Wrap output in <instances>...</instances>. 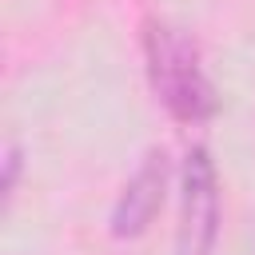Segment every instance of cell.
I'll list each match as a JSON object with an SVG mask.
<instances>
[{
    "instance_id": "6da1fadb",
    "label": "cell",
    "mask_w": 255,
    "mask_h": 255,
    "mask_svg": "<svg viewBox=\"0 0 255 255\" xmlns=\"http://www.w3.org/2000/svg\"><path fill=\"white\" fill-rule=\"evenodd\" d=\"M143 60L155 100L179 124H203L215 116V88L203 72L199 48L167 20L143 24Z\"/></svg>"
},
{
    "instance_id": "7a4b0ae2",
    "label": "cell",
    "mask_w": 255,
    "mask_h": 255,
    "mask_svg": "<svg viewBox=\"0 0 255 255\" xmlns=\"http://www.w3.org/2000/svg\"><path fill=\"white\" fill-rule=\"evenodd\" d=\"M179 191V255H207L219 231V179L207 147L187 151Z\"/></svg>"
},
{
    "instance_id": "3957f363",
    "label": "cell",
    "mask_w": 255,
    "mask_h": 255,
    "mask_svg": "<svg viewBox=\"0 0 255 255\" xmlns=\"http://www.w3.org/2000/svg\"><path fill=\"white\" fill-rule=\"evenodd\" d=\"M167 151L163 147H151L143 155V163L135 167V175L124 183L116 207H112V235L116 239H135L147 231V223L155 219L159 203H163V191H167Z\"/></svg>"
},
{
    "instance_id": "277c9868",
    "label": "cell",
    "mask_w": 255,
    "mask_h": 255,
    "mask_svg": "<svg viewBox=\"0 0 255 255\" xmlns=\"http://www.w3.org/2000/svg\"><path fill=\"white\" fill-rule=\"evenodd\" d=\"M16 171H20V151L8 147V159H4V195H12V187H16Z\"/></svg>"
}]
</instances>
